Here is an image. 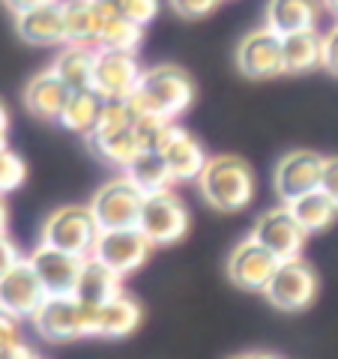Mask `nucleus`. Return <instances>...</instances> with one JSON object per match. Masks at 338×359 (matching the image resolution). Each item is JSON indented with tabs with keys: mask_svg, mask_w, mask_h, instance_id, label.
<instances>
[{
	"mask_svg": "<svg viewBox=\"0 0 338 359\" xmlns=\"http://www.w3.org/2000/svg\"><path fill=\"white\" fill-rule=\"evenodd\" d=\"M191 78L177 69V66H156L141 75L138 90L132 93L129 105L135 111V117H159L171 120L180 117L191 105Z\"/></svg>",
	"mask_w": 338,
	"mask_h": 359,
	"instance_id": "1",
	"label": "nucleus"
},
{
	"mask_svg": "<svg viewBox=\"0 0 338 359\" xmlns=\"http://www.w3.org/2000/svg\"><path fill=\"white\" fill-rule=\"evenodd\" d=\"M204 198L222 212H236L252 204L255 198V174L240 156H212L204 174L198 177Z\"/></svg>",
	"mask_w": 338,
	"mask_h": 359,
	"instance_id": "2",
	"label": "nucleus"
},
{
	"mask_svg": "<svg viewBox=\"0 0 338 359\" xmlns=\"http://www.w3.org/2000/svg\"><path fill=\"white\" fill-rule=\"evenodd\" d=\"M99 233L102 231H99L90 207H63L51 212L48 222H45L42 245H51V249H60L75 257H90Z\"/></svg>",
	"mask_w": 338,
	"mask_h": 359,
	"instance_id": "3",
	"label": "nucleus"
},
{
	"mask_svg": "<svg viewBox=\"0 0 338 359\" xmlns=\"http://www.w3.org/2000/svg\"><path fill=\"white\" fill-rule=\"evenodd\" d=\"M144 210V195L132 186V180L123 174L102 186L90 204V212L99 224V231H129L138 228Z\"/></svg>",
	"mask_w": 338,
	"mask_h": 359,
	"instance_id": "4",
	"label": "nucleus"
},
{
	"mask_svg": "<svg viewBox=\"0 0 338 359\" xmlns=\"http://www.w3.org/2000/svg\"><path fill=\"white\" fill-rule=\"evenodd\" d=\"M36 332L48 341H72L93 335V309L81 306L75 297H48L36 311Z\"/></svg>",
	"mask_w": 338,
	"mask_h": 359,
	"instance_id": "5",
	"label": "nucleus"
},
{
	"mask_svg": "<svg viewBox=\"0 0 338 359\" xmlns=\"http://www.w3.org/2000/svg\"><path fill=\"white\" fill-rule=\"evenodd\" d=\"M144 69L129 51H108L99 48L96 54V72H93V90L105 102H129L132 93L141 84Z\"/></svg>",
	"mask_w": 338,
	"mask_h": 359,
	"instance_id": "6",
	"label": "nucleus"
},
{
	"mask_svg": "<svg viewBox=\"0 0 338 359\" xmlns=\"http://www.w3.org/2000/svg\"><path fill=\"white\" fill-rule=\"evenodd\" d=\"M138 228L153 245H168V243H177L186 237L189 212L174 192H159V195L144 198Z\"/></svg>",
	"mask_w": 338,
	"mask_h": 359,
	"instance_id": "7",
	"label": "nucleus"
},
{
	"mask_svg": "<svg viewBox=\"0 0 338 359\" xmlns=\"http://www.w3.org/2000/svg\"><path fill=\"white\" fill-rule=\"evenodd\" d=\"M306 237H309V233L297 224V219L290 216L288 207L266 210L264 216L255 222V231H252V240L261 243L278 264L299 261L302 245H306Z\"/></svg>",
	"mask_w": 338,
	"mask_h": 359,
	"instance_id": "8",
	"label": "nucleus"
},
{
	"mask_svg": "<svg viewBox=\"0 0 338 359\" xmlns=\"http://www.w3.org/2000/svg\"><path fill=\"white\" fill-rule=\"evenodd\" d=\"M153 249V243L144 237L141 228H129V231H102L99 233V240L93 245V261L105 264L111 273H117L120 278L135 273L144 261H147V255Z\"/></svg>",
	"mask_w": 338,
	"mask_h": 359,
	"instance_id": "9",
	"label": "nucleus"
},
{
	"mask_svg": "<svg viewBox=\"0 0 338 359\" xmlns=\"http://www.w3.org/2000/svg\"><path fill=\"white\" fill-rule=\"evenodd\" d=\"M318 294V276L311 273L309 264L302 261H285L264 287V297L281 311H299Z\"/></svg>",
	"mask_w": 338,
	"mask_h": 359,
	"instance_id": "10",
	"label": "nucleus"
},
{
	"mask_svg": "<svg viewBox=\"0 0 338 359\" xmlns=\"http://www.w3.org/2000/svg\"><path fill=\"white\" fill-rule=\"evenodd\" d=\"M45 299H48V294H45L39 276L33 273L27 257L18 261L4 278H0V309L9 311L18 320H25V318L33 320Z\"/></svg>",
	"mask_w": 338,
	"mask_h": 359,
	"instance_id": "11",
	"label": "nucleus"
},
{
	"mask_svg": "<svg viewBox=\"0 0 338 359\" xmlns=\"http://www.w3.org/2000/svg\"><path fill=\"white\" fill-rule=\"evenodd\" d=\"M236 63L249 78H276L285 72V51L281 36L273 27H257L245 33V39L236 48Z\"/></svg>",
	"mask_w": 338,
	"mask_h": 359,
	"instance_id": "12",
	"label": "nucleus"
},
{
	"mask_svg": "<svg viewBox=\"0 0 338 359\" xmlns=\"http://www.w3.org/2000/svg\"><path fill=\"white\" fill-rule=\"evenodd\" d=\"M323 156L311 153V150H294L276 165V192L278 198L290 204L302 195L320 189V174H323Z\"/></svg>",
	"mask_w": 338,
	"mask_h": 359,
	"instance_id": "13",
	"label": "nucleus"
},
{
	"mask_svg": "<svg viewBox=\"0 0 338 359\" xmlns=\"http://www.w3.org/2000/svg\"><path fill=\"white\" fill-rule=\"evenodd\" d=\"M27 261L33 266V273L39 276L48 297H72L87 257H75L60 249H51V245H39V249H33Z\"/></svg>",
	"mask_w": 338,
	"mask_h": 359,
	"instance_id": "14",
	"label": "nucleus"
},
{
	"mask_svg": "<svg viewBox=\"0 0 338 359\" xmlns=\"http://www.w3.org/2000/svg\"><path fill=\"white\" fill-rule=\"evenodd\" d=\"M278 269V261L252 237L243 240L228 257V278L245 290H264Z\"/></svg>",
	"mask_w": 338,
	"mask_h": 359,
	"instance_id": "15",
	"label": "nucleus"
},
{
	"mask_svg": "<svg viewBox=\"0 0 338 359\" xmlns=\"http://www.w3.org/2000/svg\"><path fill=\"white\" fill-rule=\"evenodd\" d=\"M69 99H72V90L54 75V69L33 75L25 90V105L30 108V114H36L42 120H60Z\"/></svg>",
	"mask_w": 338,
	"mask_h": 359,
	"instance_id": "16",
	"label": "nucleus"
},
{
	"mask_svg": "<svg viewBox=\"0 0 338 359\" xmlns=\"http://www.w3.org/2000/svg\"><path fill=\"white\" fill-rule=\"evenodd\" d=\"M162 159H165L168 171H171L174 180H198L201 174H204L207 162H210L204 147H201V144L180 126L174 129L171 141L162 147Z\"/></svg>",
	"mask_w": 338,
	"mask_h": 359,
	"instance_id": "17",
	"label": "nucleus"
},
{
	"mask_svg": "<svg viewBox=\"0 0 338 359\" xmlns=\"http://www.w3.org/2000/svg\"><path fill=\"white\" fill-rule=\"evenodd\" d=\"M18 36L30 45H60L66 42V25H63V4H48L39 9L18 15L15 21Z\"/></svg>",
	"mask_w": 338,
	"mask_h": 359,
	"instance_id": "18",
	"label": "nucleus"
},
{
	"mask_svg": "<svg viewBox=\"0 0 338 359\" xmlns=\"http://www.w3.org/2000/svg\"><path fill=\"white\" fill-rule=\"evenodd\" d=\"M90 309H93V335H105V339L129 335L141 323L138 302L126 294L108 299L105 306H90Z\"/></svg>",
	"mask_w": 338,
	"mask_h": 359,
	"instance_id": "19",
	"label": "nucleus"
},
{
	"mask_svg": "<svg viewBox=\"0 0 338 359\" xmlns=\"http://www.w3.org/2000/svg\"><path fill=\"white\" fill-rule=\"evenodd\" d=\"M120 282L123 278L117 273H111L105 264L93 261V257H87L84 266H81V276H78V285H75V299L81 302V306H105L108 299L120 297Z\"/></svg>",
	"mask_w": 338,
	"mask_h": 359,
	"instance_id": "20",
	"label": "nucleus"
},
{
	"mask_svg": "<svg viewBox=\"0 0 338 359\" xmlns=\"http://www.w3.org/2000/svg\"><path fill=\"white\" fill-rule=\"evenodd\" d=\"M96 54L99 48H93V45H66L51 69L69 90H93Z\"/></svg>",
	"mask_w": 338,
	"mask_h": 359,
	"instance_id": "21",
	"label": "nucleus"
},
{
	"mask_svg": "<svg viewBox=\"0 0 338 359\" xmlns=\"http://www.w3.org/2000/svg\"><path fill=\"white\" fill-rule=\"evenodd\" d=\"M318 25V0H269L266 6V27L278 36L314 30Z\"/></svg>",
	"mask_w": 338,
	"mask_h": 359,
	"instance_id": "22",
	"label": "nucleus"
},
{
	"mask_svg": "<svg viewBox=\"0 0 338 359\" xmlns=\"http://www.w3.org/2000/svg\"><path fill=\"white\" fill-rule=\"evenodd\" d=\"M87 141L102 159H108L111 165H120V168H129L144 153L138 135H135V123L126 129H93L87 135Z\"/></svg>",
	"mask_w": 338,
	"mask_h": 359,
	"instance_id": "23",
	"label": "nucleus"
},
{
	"mask_svg": "<svg viewBox=\"0 0 338 359\" xmlns=\"http://www.w3.org/2000/svg\"><path fill=\"white\" fill-rule=\"evenodd\" d=\"M141 36H144V27L132 25V21L120 18V15H111L105 9L96 6V48L135 54V48L141 45Z\"/></svg>",
	"mask_w": 338,
	"mask_h": 359,
	"instance_id": "24",
	"label": "nucleus"
},
{
	"mask_svg": "<svg viewBox=\"0 0 338 359\" xmlns=\"http://www.w3.org/2000/svg\"><path fill=\"white\" fill-rule=\"evenodd\" d=\"M285 207L290 210V216L297 219V224L306 233L326 231L335 222V216H338V204H335L330 195H323L320 189H314V192L302 195L297 201H290V204H285Z\"/></svg>",
	"mask_w": 338,
	"mask_h": 359,
	"instance_id": "25",
	"label": "nucleus"
},
{
	"mask_svg": "<svg viewBox=\"0 0 338 359\" xmlns=\"http://www.w3.org/2000/svg\"><path fill=\"white\" fill-rule=\"evenodd\" d=\"M126 177L132 180V186L138 189L144 198L168 192V186L174 183V177H171V171H168L162 153H141L138 159L126 168Z\"/></svg>",
	"mask_w": 338,
	"mask_h": 359,
	"instance_id": "26",
	"label": "nucleus"
},
{
	"mask_svg": "<svg viewBox=\"0 0 338 359\" xmlns=\"http://www.w3.org/2000/svg\"><path fill=\"white\" fill-rule=\"evenodd\" d=\"M281 51H285V72H306L323 57V36L318 30L290 33L281 36Z\"/></svg>",
	"mask_w": 338,
	"mask_h": 359,
	"instance_id": "27",
	"label": "nucleus"
},
{
	"mask_svg": "<svg viewBox=\"0 0 338 359\" xmlns=\"http://www.w3.org/2000/svg\"><path fill=\"white\" fill-rule=\"evenodd\" d=\"M63 25L69 45L96 48V6L93 0H63Z\"/></svg>",
	"mask_w": 338,
	"mask_h": 359,
	"instance_id": "28",
	"label": "nucleus"
},
{
	"mask_svg": "<svg viewBox=\"0 0 338 359\" xmlns=\"http://www.w3.org/2000/svg\"><path fill=\"white\" fill-rule=\"evenodd\" d=\"M102 105H105V99L99 96L96 90H72V99H69V105H66L60 123L66 129H72V132L90 135L96 129V123H99Z\"/></svg>",
	"mask_w": 338,
	"mask_h": 359,
	"instance_id": "29",
	"label": "nucleus"
},
{
	"mask_svg": "<svg viewBox=\"0 0 338 359\" xmlns=\"http://www.w3.org/2000/svg\"><path fill=\"white\" fill-rule=\"evenodd\" d=\"M93 4L111 15L132 21V25H138V27H144L147 21L159 15V0H93Z\"/></svg>",
	"mask_w": 338,
	"mask_h": 359,
	"instance_id": "30",
	"label": "nucleus"
},
{
	"mask_svg": "<svg viewBox=\"0 0 338 359\" xmlns=\"http://www.w3.org/2000/svg\"><path fill=\"white\" fill-rule=\"evenodd\" d=\"M25 183V162L18 159L13 150H0V195L13 192Z\"/></svg>",
	"mask_w": 338,
	"mask_h": 359,
	"instance_id": "31",
	"label": "nucleus"
},
{
	"mask_svg": "<svg viewBox=\"0 0 338 359\" xmlns=\"http://www.w3.org/2000/svg\"><path fill=\"white\" fill-rule=\"evenodd\" d=\"M15 344H21V320L0 309V353L13 351Z\"/></svg>",
	"mask_w": 338,
	"mask_h": 359,
	"instance_id": "32",
	"label": "nucleus"
},
{
	"mask_svg": "<svg viewBox=\"0 0 338 359\" xmlns=\"http://www.w3.org/2000/svg\"><path fill=\"white\" fill-rule=\"evenodd\" d=\"M219 6V0H171V9L183 18H201L210 15Z\"/></svg>",
	"mask_w": 338,
	"mask_h": 359,
	"instance_id": "33",
	"label": "nucleus"
},
{
	"mask_svg": "<svg viewBox=\"0 0 338 359\" xmlns=\"http://www.w3.org/2000/svg\"><path fill=\"white\" fill-rule=\"evenodd\" d=\"M320 192L330 195L338 204V156L323 162V174H320Z\"/></svg>",
	"mask_w": 338,
	"mask_h": 359,
	"instance_id": "34",
	"label": "nucleus"
},
{
	"mask_svg": "<svg viewBox=\"0 0 338 359\" xmlns=\"http://www.w3.org/2000/svg\"><path fill=\"white\" fill-rule=\"evenodd\" d=\"M18 261H25V257H21V252H18V245L9 240L6 233H0V278H4Z\"/></svg>",
	"mask_w": 338,
	"mask_h": 359,
	"instance_id": "35",
	"label": "nucleus"
},
{
	"mask_svg": "<svg viewBox=\"0 0 338 359\" xmlns=\"http://www.w3.org/2000/svg\"><path fill=\"white\" fill-rule=\"evenodd\" d=\"M320 66H326L330 72L338 75V25L323 36V57H320Z\"/></svg>",
	"mask_w": 338,
	"mask_h": 359,
	"instance_id": "36",
	"label": "nucleus"
},
{
	"mask_svg": "<svg viewBox=\"0 0 338 359\" xmlns=\"http://www.w3.org/2000/svg\"><path fill=\"white\" fill-rule=\"evenodd\" d=\"M4 4L13 9L15 15H25L30 9H39V6H48V4H58V0H4Z\"/></svg>",
	"mask_w": 338,
	"mask_h": 359,
	"instance_id": "37",
	"label": "nucleus"
},
{
	"mask_svg": "<svg viewBox=\"0 0 338 359\" xmlns=\"http://www.w3.org/2000/svg\"><path fill=\"white\" fill-rule=\"evenodd\" d=\"M0 359H39L36 353H33V347H27L25 341L15 344L13 351H6V353H0Z\"/></svg>",
	"mask_w": 338,
	"mask_h": 359,
	"instance_id": "38",
	"label": "nucleus"
},
{
	"mask_svg": "<svg viewBox=\"0 0 338 359\" xmlns=\"http://www.w3.org/2000/svg\"><path fill=\"white\" fill-rule=\"evenodd\" d=\"M6 132H9V117H6V108L0 105V150H6Z\"/></svg>",
	"mask_w": 338,
	"mask_h": 359,
	"instance_id": "39",
	"label": "nucleus"
},
{
	"mask_svg": "<svg viewBox=\"0 0 338 359\" xmlns=\"http://www.w3.org/2000/svg\"><path fill=\"white\" fill-rule=\"evenodd\" d=\"M6 222H9V210L4 204V195H0V233H6Z\"/></svg>",
	"mask_w": 338,
	"mask_h": 359,
	"instance_id": "40",
	"label": "nucleus"
},
{
	"mask_svg": "<svg viewBox=\"0 0 338 359\" xmlns=\"http://www.w3.org/2000/svg\"><path fill=\"white\" fill-rule=\"evenodd\" d=\"M231 359H278V356H269V353H243V356H231Z\"/></svg>",
	"mask_w": 338,
	"mask_h": 359,
	"instance_id": "41",
	"label": "nucleus"
},
{
	"mask_svg": "<svg viewBox=\"0 0 338 359\" xmlns=\"http://www.w3.org/2000/svg\"><path fill=\"white\" fill-rule=\"evenodd\" d=\"M323 6L330 9V13H332V15L338 18V0H323Z\"/></svg>",
	"mask_w": 338,
	"mask_h": 359,
	"instance_id": "42",
	"label": "nucleus"
}]
</instances>
